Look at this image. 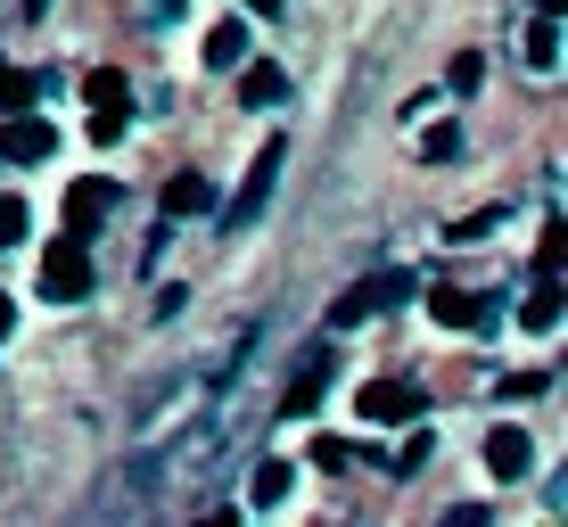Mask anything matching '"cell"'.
I'll return each mask as SVG.
<instances>
[{"label":"cell","mask_w":568,"mask_h":527,"mask_svg":"<svg viewBox=\"0 0 568 527\" xmlns=\"http://www.w3.org/2000/svg\"><path fill=\"white\" fill-rule=\"evenodd\" d=\"M231 67H247V26L240 17H223V26L206 33V74H231Z\"/></svg>","instance_id":"cell-14"},{"label":"cell","mask_w":568,"mask_h":527,"mask_svg":"<svg viewBox=\"0 0 568 527\" xmlns=\"http://www.w3.org/2000/svg\"><path fill=\"white\" fill-rule=\"evenodd\" d=\"M404 297H413V272H371V281L363 288H346V297L338 305H329V338H346V330H363L371 314H387V305H404Z\"/></svg>","instance_id":"cell-1"},{"label":"cell","mask_w":568,"mask_h":527,"mask_svg":"<svg viewBox=\"0 0 568 527\" xmlns=\"http://www.w3.org/2000/svg\"><path fill=\"white\" fill-rule=\"evenodd\" d=\"M288 503H297V462H281V454H272V462H256V478H247V511H288Z\"/></svg>","instance_id":"cell-9"},{"label":"cell","mask_w":568,"mask_h":527,"mask_svg":"<svg viewBox=\"0 0 568 527\" xmlns=\"http://www.w3.org/2000/svg\"><path fill=\"white\" fill-rule=\"evenodd\" d=\"M544 387H552V379H544V371H519V379H503V396H511V404H536Z\"/></svg>","instance_id":"cell-23"},{"label":"cell","mask_w":568,"mask_h":527,"mask_svg":"<svg viewBox=\"0 0 568 527\" xmlns=\"http://www.w3.org/2000/svg\"><path fill=\"white\" fill-rule=\"evenodd\" d=\"M91 141H124V132H132V108H91Z\"/></svg>","instance_id":"cell-21"},{"label":"cell","mask_w":568,"mask_h":527,"mask_svg":"<svg viewBox=\"0 0 568 527\" xmlns=\"http://www.w3.org/2000/svg\"><path fill=\"white\" fill-rule=\"evenodd\" d=\"M536 9H560V0H536Z\"/></svg>","instance_id":"cell-28"},{"label":"cell","mask_w":568,"mask_h":527,"mask_svg":"<svg viewBox=\"0 0 568 527\" xmlns=\"http://www.w3.org/2000/svg\"><path fill=\"white\" fill-rule=\"evenodd\" d=\"M329 371H338V346H305V355H297V379H288V396H281V420H305L313 404L329 396Z\"/></svg>","instance_id":"cell-4"},{"label":"cell","mask_w":568,"mask_h":527,"mask_svg":"<svg viewBox=\"0 0 568 527\" xmlns=\"http://www.w3.org/2000/svg\"><path fill=\"white\" fill-rule=\"evenodd\" d=\"M519 330H527V338H552V330H560V272H544V281H536V297H527Z\"/></svg>","instance_id":"cell-13"},{"label":"cell","mask_w":568,"mask_h":527,"mask_svg":"<svg viewBox=\"0 0 568 527\" xmlns=\"http://www.w3.org/2000/svg\"><path fill=\"white\" fill-rule=\"evenodd\" d=\"M288 100V74L272 67V58H256V67H240V108H281Z\"/></svg>","instance_id":"cell-12"},{"label":"cell","mask_w":568,"mask_h":527,"mask_svg":"<svg viewBox=\"0 0 568 527\" xmlns=\"http://www.w3.org/2000/svg\"><path fill=\"white\" fill-rule=\"evenodd\" d=\"M462 149H469V132H462V124H428V132H420V158H428V165H454Z\"/></svg>","instance_id":"cell-17"},{"label":"cell","mask_w":568,"mask_h":527,"mask_svg":"<svg viewBox=\"0 0 568 527\" xmlns=\"http://www.w3.org/2000/svg\"><path fill=\"white\" fill-rule=\"evenodd\" d=\"M26 91H33V83H26V74L9 67V58H0V108H17V100H26Z\"/></svg>","instance_id":"cell-24"},{"label":"cell","mask_w":568,"mask_h":527,"mask_svg":"<svg viewBox=\"0 0 568 527\" xmlns=\"http://www.w3.org/2000/svg\"><path fill=\"white\" fill-rule=\"evenodd\" d=\"M9 330H17V305H9V297H0V338H9Z\"/></svg>","instance_id":"cell-26"},{"label":"cell","mask_w":568,"mask_h":527,"mask_svg":"<svg viewBox=\"0 0 568 527\" xmlns=\"http://www.w3.org/2000/svg\"><path fill=\"white\" fill-rule=\"evenodd\" d=\"M190 214H214V182L206 173H173L165 182V223H190Z\"/></svg>","instance_id":"cell-11"},{"label":"cell","mask_w":568,"mask_h":527,"mask_svg":"<svg viewBox=\"0 0 568 527\" xmlns=\"http://www.w3.org/2000/svg\"><path fill=\"white\" fill-rule=\"evenodd\" d=\"M527 470H536V437H527V428H511V420L486 428V478L511 486V478H527Z\"/></svg>","instance_id":"cell-8"},{"label":"cell","mask_w":568,"mask_h":527,"mask_svg":"<svg viewBox=\"0 0 568 527\" xmlns=\"http://www.w3.org/2000/svg\"><path fill=\"white\" fill-rule=\"evenodd\" d=\"M355 413L379 420V428H396V420H420L428 396H420V387H404V379H371V387H355Z\"/></svg>","instance_id":"cell-6"},{"label":"cell","mask_w":568,"mask_h":527,"mask_svg":"<svg viewBox=\"0 0 568 527\" xmlns=\"http://www.w3.org/2000/svg\"><path fill=\"white\" fill-rule=\"evenodd\" d=\"M0 158H9V165H42V158H58V124H50V115H17V108H9Z\"/></svg>","instance_id":"cell-7"},{"label":"cell","mask_w":568,"mask_h":527,"mask_svg":"<svg viewBox=\"0 0 568 527\" xmlns=\"http://www.w3.org/2000/svg\"><path fill=\"white\" fill-rule=\"evenodd\" d=\"M108 206H115V182H108V173L74 182V190H67V223H74V240H91V231L108 223Z\"/></svg>","instance_id":"cell-10"},{"label":"cell","mask_w":568,"mask_h":527,"mask_svg":"<svg viewBox=\"0 0 568 527\" xmlns=\"http://www.w3.org/2000/svg\"><path fill=\"white\" fill-rule=\"evenodd\" d=\"M281 158H288L281 141H264V149H256V165H247L240 199L223 206V231H247V223H256V214H264V199H272V182H281Z\"/></svg>","instance_id":"cell-2"},{"label":"cell","mask_w":568,"mask_h":527,"mask_svg":"<svg viewBox=\"0 0 568 527\" xmlns=\"http://www.w3.org/2000/svg\"><path fill=\"white\" fill-rule=\"evenodd\" d=\"M247 9H256V17H272V9H281V0H247Z\"/></svg>","instance_id":"cell-27"},{"label":"cell","mask_w":568,"mask_h":527,"mask_svg":"<svg viewBox=\"0 0 568 527\" xmlns=\"http://www.w3.org/2000/svg\"><path fill=\"white\" fill-rule=\"evenodd\" d=\"M428 314H437L445 330H469V338H495V322H503V297H469V288H437V297H428Z\"/></svg>","instance_id":"cell-3"},{"label":"cell","mask_w":568,"mask_h":527,"mask_svg":"<svg viewBox=\"0 0 568 527\" xmlns=\"http://www.w3.org/2000/svg\"><path fill=\"white\" fill-rule=\"evenodd\" d=\"M428 454H437V437H428V428H413V437H404L396 454H387V470H396V478H413V470H420Z\"/></svg>","instance_id":"cell-18"},{"label":"cell","mask_w":568,"mask_h":527,"mask_svg":"<svg viewBox=\"0 0 568 527\" xmlns=\"http://www.w3.org/2000/svg\"><path fill=\"white\" fill-rule=\"evenodd\" d=\"M33 240V206L26 199H0V247H26Z\"/></svg>","instance_id":"cell-19"},{"label":"cell","mask_w":568,"mask_h":527,"mask_svg":"<svg viewBox=\"0 0 568 527\" xmlns=\"http://www.w3.org/2000/svg\"><path fill=\"white\" fill-rule=\"evenodd\" d=\"M42 297H50V305L91 297V256H83V240H58L50 256H42Z\"/></svg>","instance_id":"cell-5"},{"label":"cell","mask_w":568,"mask_h":527,"mask_svg":"<svg viewBox=\"0 0 568 527\" xmlns=\"http://www.w3.org/2000/svg\"><path fill=\"white\" fill-rule=\"evenodd\" d=\"M182 9L190 0H149V26H182Z\"/></svg>","instance_id":"cell-25"},{"label":"cell","mask_w":568,"mask_h":527,"mask_svg":"<svg viewBox=\"0 0 568 527\" xmlns=\"http://www.w3.org/2000/svg\"><path fill=\"white\" fill-rule=\"evenodd\" d=\"M527 67L560 74V9H536V26H527Z\"/></svg>","instance_id":"cell-15"},{"label":"cell","mask_w":568,"mask_h":527,"mask_svg":"<svg viewBox=\"0 0 568 527\" xmlns=\"http://www.w3.org/2000/svg\"><path fill=\"white\" fill-rule=\"evenodd\" d=\"M83 100H91V108H132V83H124L115 67H91V74H83Z\"/></svg>","instance_id":"cell-16"},{"label":"cell","mask_w":568,"mask_h":527,"mask_svg":"<svg viewBox=\"0 0 568 527\" xmlns=\"http://www.w3.org/2000/svg\"><path fill=\"white\" fill-rule=\"evenodd\" d=\"M478 83H486V58H478V50L445 67V91H454V100H469V91H478Z\"/></svg>","instance_id":"cell-20"},{"label":"cell","mask_w":568,"mask_h":527,"mask_svg":"<svg viewBox=\"0 0 568 527\" xmlns=\"http://www.w3.org/2000/svg\"><path fill=\"white\" fill-rule=\"evenodd\" d=\"M346 462H355V445H346V437H313V470H329V478H338Z\"/></svg>","instance_id":"cell-22"}]
</instances>
